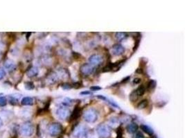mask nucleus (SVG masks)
Wrapping results in <instances>:
<instances>
[{"mask_svg":"<svg viewBox=\"0 0 185 138\" xmlns=\"http://www.w3.org/2000/svg\"><path fill=\"white\" fill-rule=\"evenodd\" d=\"M34 131L33 124L30 122H26L21 127V132L23 135L26 136H31Z\"/></svg>","mask_w":185,"mask_h":138,"instance_id":"obj_5","label":"nucleus"},{"mask_svg":"<svg viewBox=\"0 0 185 138\" xmlns=\"http://www.w3.org/2000/svg\"><path fill=\"white\" fill-rule=\"evenodd\" d=\"M113 69H114L113 64H112V63H110V64H108V65L104 66V67L102 68V72H103V73L110 72V71H112Z\"/></svg>","mask_w":185,"mask_h":138,"instance_id":"obj_22","label":"nucleus"},{"mask_svg":"<svg viewBox=\"0 0 185 138\" xmlns=\"http://www.w3.org/2000/svg\"><path fill=\"white\" fill-rule=\"evenodd\" d=\"M73 57L75 59H78L80 57H81V55L79 54V53H76V52H73Z\"/></svg>","mask_w":185,"mask_h":138,"instance_id":"obj_34","label":"nucleus"},{"mask_svg":"<svg viewBox=\"0 0 185 138\" xmlns=\"http://www.w3.org/2000/svg\"><path fill=\"white\" fill-rule=\"evenodd\" d=\"M154 138H156V137H154Z\"/></svg>","mask_w":185,"mask_h":138,"instance_id":"obj_37","label":"nucleus"},{"mask_svg":"<svg viewBox=\"0 0 185 138\" xmlns=\"http://www.w3.org/2000/svg\"><path fill=\"white\" fill-rule=\"evenodd\" d=\"M140 128H141V130H142L144 133H146L147 135H150V136H152V135H153V134H154L153 130H152L150 126H149L145 125V124H141V125L140 126Z\"/></svg>","mask_w":185,"mask_h":138,"instance_id":"obj_12","label":"nucleus"},{"mask_svg":"<svg viewBox=\"0 0 185 138\" xmlns=\"http://www.w3.org/2000/svg\"><path fill=\"white\" fill-rule=\"evenodd\" d=\"M94 71V67L90 64H83L80 68V72L84 76H88L92 74Z\"/></svg>","mask_w":185,"mask_h":138,"instance_id":"obj_6","label":"nucleus"},{"mask_svg":"<svg viewBox=\"0 0 185 138\" xmlns=\"http://www.w3.org/2000/svg\"><path fill=\"white\" fill-rule=\"evenodd\" d=\"M57 75L58 77H61V78H65V77H70V72L67 68H61Z\"/></svg>","mask_w":185,"mask_h":138,"instance_id":"obj_15","label":"nucleus"},{"mask_svg":"<svg viewBox=\"0 0 185 138\" xmlns=\"http://www.w3.org/2000/svg\"><path fill=\"white\" fill-rule=\"evenodd\" d=\"M81 95H91L92 94V93H91V91H82V92H81V93H80Z\"/></svg>","mask_w":185,"mask_h":138,"instance_id":"obj_31","label":"nucleus"},{"mask_svg":"<svg viewBox=\"0 0 185 138\" xmlns=\"http://www.w3.org/2000/svg\"><path fill=\"white\" fill-rule=\"evenodd\" d=\"M2 125H3V122H2V120L0 118V127H2Z\"/></svg>","mask_w":185,"mask_h":138,"instance_id":"obj_36","label":"nucleus"},{"mask_svg":"<svg viewBox=\"0 0 185 138\" xmlns=\"http://www.w3.org/2000/svg\"><path fill=\"white\" fill-rule=\"evenodd\" d=\"M7 101L4 97H0V106H4L6 105Z\"/></svg>","mask_w":185,"mask_h":138,"instance_id":"obj_26","label":"nucleus"},{"mask_svg":"<svg viewBox=\"0 0 185 138\" xmlns=\"http://www.w3.org/2000/svg\"><path fill=\"white\" fill-rule=\"evenodd\" d=\"M139 97L137 95L135 91H132V93H130V95H129V100H130L132 102H136V101L138 100V98H139Z\"/></svg>","mask_w":185,"mask_h":138,"instance_id":"obj_21","label":"nucleus"},{"mask_svg":"<svg viewBox=\"0 0 185 138\" xmlns=\"http://www.w3.org/2000/svg\"><path fill=\"white\" fill-rule=\"evenodd\" d=\"M156 85H157V82H156L155 80H150V81L149 82V83H148V84H147V89H148V91H153V90L155 88Z\"/></svg>","mask_w":185,"mask_h":138,"instance_id":"obj_20","label":"nucleus"},{"mask_svg":"<svg viewBox=\"0 0 185 138\" xmlns=\"http://www.w3.org/2000/svg\"><path fill=\"white\" fill-rule=\"evenodd\" d=\"M96 97H97L99 99H101V100H107L106 97H105V96H103V95H97Z\"/></svg>","mask_w":185,"mask_h":138,"instance_id":"obj_35","label":"nucleus"},{"mask_svg":"<svg viewBox=\"0 0 185 138\" xmlns=\"http://www.w3.org/2000/svg\"><path fill=\"white\" fill-rule=\"evenodd\" d=\"M117 138H123V129L121 127H119L117 131Z\"/></svg>","mask_w":185,"mask_h":138,"instance_id":"obj_25","label":"nucleus"},{"mask_svg":"<svg viewBox=\"0 0 185 138\" xmlns=\"http://www.w3.org/2000/svg\"><path fill=\"white\" fill-rule=\"evenodd\" d=\"M4 66L8 71H13V70H15V63L11 60H7L5 62V64H4Z\"/></svg>","mask_w":185,"mask_h":138,"instance_id":"obj_13","label":"nucleus"},{"mask_svg":"<svg viewBox=\"0 0 185 138\" xmlns=\"http://www.w3.org/2000/svg\"><path fill=\"white\" fill-rule=\"evenodd\" d=\"M135 91L136 93H137V95L139 97L143 96L144 95L145 92H146V88H145V86L144 85H141L140 86H139L136 89V90H135Z\"/></svg>","mask_w":185,"mask_h":138,"instance_id":"obj_19","label":"nucleus"},{"mask_svg":"<svg viewBox=\"0 0 185 138\" xmlns=\"http://www.w3.org/2000/svg\"><path fill=\"white\" fill-rule=\"evenodd\" d=\"M83 118L87 123H94L98 119V113L95 109H89L83 113Z\"/></svg>","mask_w":185,"mask_h":138,"instance_id":"obj_2","label":"nucleus"},{"mask_svg":"<svg viewBox=\"0 0 185 138\" xmlns=\"http://www.w3.org/2000/svg\"><path fill=\"white\" fill-rule=\"evenodd\" d=\"M135 138H144L143 135H142V133L141 132H137V133H136Z\"/></svg>","mask_w":185,"mask_h":138,"instance_id":"obj_30","label":"nucleus"},{"mask_svg":"<svg viewBox=\"0 0 185 138\" xmlns=\"http://www.w3.org/2000/svg\"><path fill=\"white\" fill-rule=\"evenodd\" d=\"M61 86H62V88L64 89V90H70V89H72V88H73L72 84H71L70 83H68V82L63 83Z\"/></svg>","mask_w":185,"mask_h":138,"instance_id":"obj_23","label":"nucleus"},{"mask_svg":"<svg viewBox=\"0 0 185 138\" xmlns=\"http://www.w3.org/2000/svg\"><path fill=\"white\" fill-rule=\"evenodd\" d=\"M125 52V48L120 44H115L112 46V53L115 56H120Z\"/></svg>","mask_w":185,"mask_h":138,"instance_id":"obj_9","label":"nucleus"},{"mask_svg":"<svg viewBox=\"0 0 185 138\" xmlns=\"http://www.w3.org/2000/svg\"><path fill=\"white\" fill-rule=\"evenodd\" d=\"M149 105V100L147 99H144V100H142L140 102H139L137 106V108L139 110L141 109H144L145 108H146Z\"/></svg>","mask_w":185,"mask_h":138,"instance_id":"obj_18","label":"nucleus"},{"mask_svg":"<svg viewBox=\"0 0 185 138\" xmlns=\"http://www.w3.org/2000/svg\"><path fill=\"white\" fill-rule=\"evenodd\" d=\"M130 76H128V77H126V78L123 79V80H122V81H121V84H123V83H126L127 82H128V80H130Z\"/></svg>","mask_w":185,"mask_h":138,"instance_id":"obj_32","label":"nucleus"},{"mask_svg":"<svg viewBox=\"0 0 185 138\" xmlns=\"http://www.w3.org/2000/svg\"><path fill=\"white\" fill-rule=\"evenodd\" d=\"M21 103L24 106H31L33 104V100L30 97H25L22 99Z\"/></svg>","mask_w":185,"mask_h":138,"instance_id":"obj_16","label":"nucleus"},{"mask_svg":"<svg viewBox=\"0 0 185 138\" xmlns=\"http://www.w3.org/2000/svg\"><path fill=\"white\" fill-rule=\"evenodd\" d=\"M87 129L85 126L82 125L78 126L73 131V136L76 138L84 137L87 134Z\"/></svg>","mask_w":185,"mask_h":138,"instance_id":"obj_4","label":"nucleus"},{"mask_svg":"<svg viewBox=\"0 0 185 138\" xmlns=\"http://www.w3.org/2000/svg\"><path fill=\"white\" fill-rule=\"evenodd\" d=\"M128 37V34L126 33H122V32H119L115 34V38L117 39L118 42H121L124 40L125 39Z\"/></svg>","mask_w":185,"mask_h":138,"instance_id":"obj_17","label":"nucleus"},{"mask_svg":"<svg viewBox=\"0 0 185 138\" xmlns=\"http://www.w3.org/2000/svg\"><path fill=\"white\" fill-rule=\"evenodd\" d=\"M103 57L99 54L92 55L89 58V62H90V64L93 66H99L100 64H101V63L103 62Z\"/></svg>","mask_w":185,"mask_h":138,"instance_id":"obj_8","label":"nucleus"},{"mask_svg":"<svg viewBox=\"0 0 185 138\" xmlns=\"http://www.w3.org/2000/svg\"><path fill=\"white\" fill-rule=\"evenodd\" d=\"M138 125L136 123H130L128 125L126 126V130L127 131L130 133H136L138 130Z\"/></svg>","mask_w":185,"mask_h":138,"instance_id":"obj_11","label":"nucleus"},{"mask_svg":"<svg viewBox=\"0 0 185 138\" xmlns=\"http://www.w3.org/2000/svg\"><path fill=\"white\" fill-rule=\"evenodd\" d=\"M96 132L101 138H108L111 135L112 129L109 126L101 124L96 127Z\"/></svg>","mask_w":185,"mask_h":138,"instance_id":"obj_1","label":"nucleus"},{"mask_svg":"<svg viewBox=\"0 0 185 138\" xmlns=\"http://www.w3.org/2000/svg\"><path fill=\"white\" fill-rule=\"evenodd\" d=\"M141 80L140 78H138V77H137V78H135L133 80V82H132V84H139L140 82H141Z\"/></svg>","mask_w":185,"mask_h":138,"instance_id":"obj_29","label":"nucleus"},{"mask_svg":"<svg viewBox=\"0 0 185 138\" xmlns=\"http://www.w3.org/2000/svg\"><path fill=\"white\" fill-rule=\"evenodd\" d=\"M81 109L78 105H76L73 109L71 116H70V121H73V120H77L79 118V117L81 116Z\"/></svg>","mask_w":185,"mask_h":138,"instance_id":"obj_10","label":"nucleus"},{"mask_svg":"<svg viewBox=\"0 0 185 138\" xmlns=\"http://www.w3.org/2000/svg\"><path fill=\"white\" fill-rule=\"evenodd\" d=\"M39 71L37 67H31L27 71V76L29 77H34L38 74Z\"/></svg>","mask_w":185,"mask_h":138,"instance_id":"obj_14","label":"nucleus"},{"mask_svg":"<svg viewBox=\"0 0 185 138\" xmlns=\"http://www.w3.org/2000/svg\"><path fill=\"white\" fill-rule=\"evenodd\" d=\"M48 130H49V133L51 136H58L62 132V126L60 123H58V122L52 123L49 126Z\"/></svg>","mask_w":185,"mask_h":138,"instance_id":"obj_3","label":"nucleus"},{"mask_svg":"<svg viewBox=\"0 0 185 138\" xmlns=\"http://www.w3.org/2000/svg\"><path fill=\"white\" fill-rule=\"evenodd\" d=\"M6 75V71H4V69L0 68V80H2L4 78Z\"/></svg>","mask_w":185,"mask_h":138,"instance_id":"obj_27","label":"nucleus"},{"mask_svg":"<svg viewBox=\"0 0 185 138\" xmlns=\"http://www.w3.org/2000/svg\"><path fill=\"white\" fill-rule=\"evenodd\" d=\"M70 114V109L66 107H60L57 109L56 115L59 119L62 120H64L67 119Z\"/></svg>","mask_w":185,"mask_h":138,"instance_id":"obj_7","label":"nucleus"},{"mask_svg":"<svg viewBox=\"0 0 185 138\" xmlns=\"http://www.w3.org/2000/svg\"><path fill=\"white\" fill-rule=\"evenodd\" d=\"M34 84L31 82H28L25 83V88L26 90H33L34 88Z\"/></svg>","mask_w":185,"mask_h":138,"instance_id":"obj_24","label":"nucleus"},{"mask_svg":"<svg viewBox=\"0 0 185 138\" xmlns=\"http://www.w3.org/2000/svg\"><path fill=\"white\" fill-rule=\"evenodd\" d=\"M135 73H137V74H142V73H144L143 69L141 68H137L136 70Z\"/></svg>","mask_w":185,"mask_h":138,"instance_id":"obj_33","label":"nucleus"},{"mask_svg":"<svg viewBox=\"0 0 185 138\" xmlns=\"http://www.w3.org/2000/svg\"><path fill=\"white\" fill-rule=\"evenodd\" d=\"M90 90L92 91H99V90H101V88L99 86H91L90 87Z\"/></svg>","mask_w":185,"mask_h":138,"instance_id":"obj_28","label":"nucleus"}]
</instances>
